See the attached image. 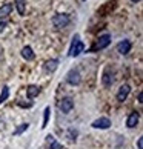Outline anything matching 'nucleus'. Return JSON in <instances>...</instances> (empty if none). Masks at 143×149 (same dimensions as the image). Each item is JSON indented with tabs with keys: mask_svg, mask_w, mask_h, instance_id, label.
<instances>
[{
	"mask_svg": "<svg viewBox=\"0 0 143 149\" xmlns=\"http://www.w3.org/2000/svg\"><path fill=\"white\" fill-rule=\"evenodd\" d=\"M11 11H13V5L11 3H5L3 6H0V19L8 17V15L11 14Z\"/></svg>",
	"mask_w": 143,
	"mask_h": 149,
	"instance_id": "nucleus-10",
	"label": "nucleus"
},
{
	"mask_svg": "<svg viewBox=\"0 0 143 149\" xmlns=\"http://www.w3.org/2000/svg\"><path fill=\"white\" fill-rule=\"evenodd\" d=\"M15 8H17V13L20 15H23L26 9V0H15Z\"/></svg>",
	"mask_w": 143,
	"mask_h": 149,
	"instance_id": "nucleus-14",
	"label": "nucleus"
},
{
	"mask_svg": "<svg viewBox=\"0 0 143 149\" xmlns=\"http://www.w3.org/2000/svg\"><path fill=\"white\" fill-rule=\"evenodd\" d=\"M91 126L96 128V129H108V128H111V120L106 118V117H100L98 120L92 121Z\"/></svg>",
	"mask_w": 143,
	"mask_h": 149,
	"instance_id": "nucleus-3",
	"label": "nucleus"
},
{
	"mask_svg": "<svg viewBox=\"0 0 143 149\" xmlns=\"http://www.w3.org/2000/svg\"><path fill=\"white\" fill-rule=\"evenodd\" d=\"M28 126H29L28 123H25V125H20V128H19L17 131H15V134H20L22 131H26V129H28Z\"/></svg>",
	"mask_w": 143,
	"mask_h": 149,
	"instance_id": "nucleus-18",
	"label": "nucleus"
},
{
	"mask_svg": "<svg viewBox=\"0 0 143 149\" xmlns=\"http://www.w3.org/2000/svg\"><path fill=\"white\" fill-rule=\"evenodd\" d=\"M5 26H6V22H5V20H0V32L5 29Z\"/></svg>",
	"mask_w": 143,
	"mask_h": 149,
	"instance_id": "nucleus-20",
	"label": "nucleus"
},
{
	"mask_svg": "<svg viewBox=\"0 0 143 149\" xmlns=\"http://www.w3.org/2000/svg\"><path fill=\"white\" fill-rule=\"evenodd\" d=\"M38 94H40V88L36 86V85H29V86H28V89H26V95H28L29 98L37 97Z\"/></svg>",
	"mask_w": 143,
	"mask_h": 149,
	"instance_id": "nucleus-11",
	"label": "nucleus"
},
{
	"mask_svg": "<svg viewBox=\"0 0 143 149\" xmlns=\"http://www.w3.org/2000/svg\"><path fill=\"white\" fill-rule=\"evenodd\" d=\"M129 92H131L129 85H122V86H120V89H119V92H117V100L119 102H125L126 97L129 95Z\"/></svg>",
	"mask_w": 143,
	"mask_h": 149,
	"instance_id": "nucleus-7",
	"label": "nucleus"
},
{
	"mask_svg": "<svg viewBox=\"0 0 143 149\" xmlns=\"http://www.w3.org/2000/svg\"><path fill=\"white\" fill-rule=\"evenodd\" d=\"M137 123H139V112L129 114L128 120H126V126H128V128H135Z\"/></svg>",
	"mask_w": 143,
	"mask_h": 149,
	"instance_id": "nucleus-9",
	"label": "nucleus"
},
{
	"mask_svg": "<svg viewBox=\"0 0 143 149\" xmlns=\"http://www.w3.org/2000/svg\"><path fill=\"white\" fill-rule=\"evenodd\" d=\"M8 97H9V88H8V86H3L2 94H0V104H2L3 102H6Z\"/></svg>",
	"mask_w": 143,
	"mask_h": 149,
	"instance_id": "nucleus-16",
	"label": "nucleus"
},
{
	"mask_svg": "<svg viewBox=\"0 0 143 149\" xmlns=\"http://www.w3.org/2000/svg\"><path fill=\"white\" fill-rule=\"evenodd\" d=\"M57 66H59V60L52 58V60H48V62L45 63V69L48 71V72H54V71L57 69Z\"/></svg>",
	"mask_w": 143,
	"mask_h": 149,
	"instance_id": "nucleus-12",
	"label": "nucleus"
},
{
	"mask_svg": "<svg viewBox=\"0 0 143 149\" xmlns=\"http://www.w3.org/2000/svg\"><path fill=\"white\" fill-rule=\"evenodd\" d=\"M46 139H48L49 141H51V149H63V148H62V145H60V143H57L56 140H52V137H51V135H48Z\"/></svg>",
	"mask_w": 143,
	"mask_h": 149,
	"instance_id": "nucleus-17",
	"label": "nucleus"
},
{
	"mask_svg": "<svg viewBox=\"0 0 143 149\" xmlns=\"http://www.w3.org/2000/svg\"><path fill=\"white\" fill-rule=\"evenodd\" d=\"M117 51L122 54V56H126L129 51H131V42L129 40H123V42H120L119 45H117Z\"/></svg>",
	"mask_w": 143,
	"mask_h": 149,
	"instance_id": "nucleus-8",
	"label": "nucleus"
},
{
	"mask_svg": "<svg viewBox=\"0 0 143 149\" xmlns=\"http://www.w3.org/2000/svg\"><path fill=\"white\" fill-rule=\"evenodd\" d=\"M59 108H60V111H62L63 114H68V112H71V109L74 108V102L71 100L69 97H66V98H63V100L59 103Z\"/></svg>",
	"mask_w": 143,
	"mask_h": 149,
	"instance_id": "nucleus-5",
	"label": "nucleus"
},
{
	"mask_svg": "<svg viewBox=\"0 0 143 149\" xmlns=\"http://www.w3.org/2000/svg\"><path fill=\"white\" fill-rule=\"evenodd\" d=\"M83 51H85L83 42H80V37L79 36H75L74 40H73V45H71V49H69V52H68L69 57H77V56H80Z\"/></svg>",
	"mask_w": 143,
	"mask_h": 149,
	"instance_id": "nucleus-1",
	"label": "nucleus"
},
{
	"mask_svg": "<svg viewBox=\"0 0 143 149\" xmlns=\"http://www.w3.org/2000/svg\"><path fill=\"white\" fill-rule=\"evenodd\" d=\"M49 115H51V109L45 108V111H43V123H42V128H46V125H48V120H49Z\"/></svg>",
	"mask_w": 143,
	"mask_h": 149,
	"instance_id": "nucleus-15",
	"label": "nucleus"
},
{
	"mask_svg": "<svg viewBox=\"0 0 143 149\" xmlns=\"http://www.w3.org/2000/svg\"><path fill=\"white\" fill-rule=\"evenodd\" d=\"M137 148H139V149H143V140H142V137H140L139 140H137Z\"/></svg>",
	"mask_w": 143,
	"mask_h": 149,
	"instance_id": "nucleus-19",
	"label": "nucleus"
},
{
	"mask_svg": "<svg viewBox=\"0 0 143 149\" xmlns=\"http://www.w3.org/2000/svg\"><path fill=\"white\" fill-rule=\"evenodd\" d=\"M131 2H134V3H137V2H140V0H131Z\"/></svg>",
	"mask_w": 143,
	"mask_h": 149,
	"instance_id": "nucleus-21",
	"label": "nucleus"
},
{
	"mask_svg": "<svg viewBox=\"0 0 143 149\" xmlns=\"http://www.w3.org/2000/svg\"><path fill=\"white\" fill-rule=\"evenodd\" d=\"M22 56H23L25 60H32L34 58V52H32V48L31 46H25L22 49Z\"/></svg>",
	"mask_w": 143,
	"mask_h": 149,
	"instance_id": "nucleus-13",
	"label": "nucleus"
},
{
	"mask_svg": "<svg viewBox=\"0 0 143 149\" xmlns=\"http://www.w3.org/2000/svg\"><path fill=\"white\" fill-rule=\"evenodd\" d=\"M69 15L68 14H56L52 17V25H54V28H65V26H68L69 25Z\"/></svg>",
	"mask_w": 143,
	"mask_h": 149,
	"instance_id": "nucleus-2",
	"label": "nucleus"
},
{
	"mask_svg": "<svg viewBox=\"0 0 143 149\" xmlns=\"http://www.w3.org/2000/svg\"><path fill=\"white\" fill-rule=\"evenodd\" d=\"M80 74H79V71L77 69H71L69 72L66 74V81L69 85H79L80 83Z\"/></svg>",
	"mask_w": 143,
	"mask_h": 149,
	"instance_id": "nucleus-6",
	"label": "nucleus"
},
{
	"mask_svg": "<svg viewBox=\"0 0 143 149\" xmlns=\"http://www.w3.org/2000/svg\"><path fill=\"white\" fill-rule=\"evenodd\" d=\"M109 43H111V36H109V34H103V36L98 37L94 49H105L106 46H109Z\"/></svg>",
	"mask_w": 143,
	"mask_h": 149,
	"instance_id": "nucleus-4",
	"label": "nucleus"
}]
</instances>
